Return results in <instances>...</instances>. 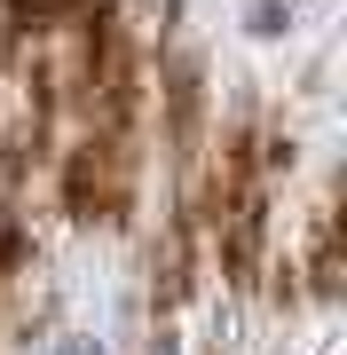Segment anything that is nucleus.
Wrapping results in <instances>:
<instances>
[{"instance_id":"1","label":"nucleus","mask_w":347,"mask_h":355,"mask_svg":"<svg viewBox=\"0 0 347 355\" xmlns=\"http://www.w3.org/2000/svg\"><path fill=\"white\" fill-rule=\"evenodd\" d=\"M166 142L181 174H197V158H206V71H197V55H174L166 71Z\"/></svg>"},{"instance_id":"2","label":"nucleus","mask_w":347,"mask_h":355,"mask_svg":"<svg viewBox=\"0 0 347 355\" xmlns=\"http://www.w3.org/2000/svg\"><path fill=\"white\" fill-rule=\"evenodd\" d=\"M308 284L323 300L339 292V214L332 205H316V229H308Z\"/></svg>"}]
</instances>
